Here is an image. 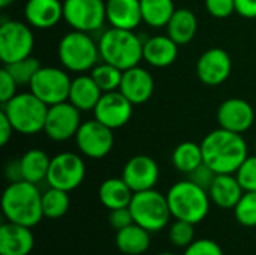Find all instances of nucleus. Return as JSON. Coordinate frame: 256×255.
I'll use <instances>...</instances> for the list:
<instances>
[{"label": "nucleus", "instance_id": "1", "mask_svg": "<svg viewBox=\"0 0 256 255\" xmlns=\"http://www.w3.org/2000/svg\"><path fill=\"white\" fill-rule=\"evenodd\" d=\"M204 162L218 174H236L249 156L242 134L219 128L208 132L201 141Z\"/></svg>", "mask_w": 256, "mask_h": 255}, {"label": "nucleus", "instance_id": "2", "mask_svg": "<svg viewBox=\"0 0 256 255\" xmlns=\"http://www.w3.org/2000/svg\"><path fill=\"white\" fill-rule=\"evenodd\" d=\"M2 210L9 222L33 228L44 218L42 194L38 185L21 180L6 186L2 195Z\"/></svg>", "mask_w": 256, "mask_h": 255}, {"label": "nucleus", "instance_id": "3", "mask_svg": "<svg viewBox=\"0 0 256 255\" xmlns=\"http://www.w3.org/2000/svg\"><path fill=\"white\" fill-rule=\"evenodd\" d=\"M100 59L122 71L138 66L142 57L144 41L134 30L110 27L98 41Z\"/></svg>", "mask_w": 256, "mask_h": 255}, {"label": "nucleus", "instance_id": "4", "mask_svg": "<svg viewBox=\"0 0 256 255\" xmlns=\"http://www.w3.org/2000/svg\"><path fill=\"white\" fill-rule=\"evenodd\" d=\"M166 198L172 218L188 221L194 225L208 215L212 203L208 192L189 179L174 183L170 188Z\"/></svg>", "mask_w": 256, "mask_h": 255}, {"label": "nucleus", "instance_id": "5", "mask_svg": "<svg viewBox=\"0 0 256 255\" xmlns=\"http://www.w3.org/2000/svg\"><path fill=\"white\" fill-rule=\"evenodd\" d=\"M2 105V111L8 116L15 132L33 135L44 131L50 107L30 90L16 93L10 101Z\"/></svg>", "mask_w": 256, "mask_h": 255}, {"label": "nucleus", "instance_id": "6", "mask_svg": "<svg viewBox=\"0 0 256 255\" xmlns=\"http://www.w3.org/2000/svg\"><path fill=\"white\" fill-rule=\"evenodd\" d=\"M57 54L63 68L76 74L92 71L100 57L99 45L94 39L80 30H70L60 39Z\"/></svg>", "mask_w": 256, "mask_h": 255}, {"label": "nucleus", "instance_id": "7", "mask_svg": "<svg viewBox=\"0 0 256 255\" xmlns=\"http://www.w3.org/2000/svg\"><path fill=\"white\" fill-rule=\"evenodd\" d=\"M129 209L132 212L134 222L150 233L164 230L172 216L166 195L160 194L154 188L134 192Z\"/></svg>", "mask_w": 256, "mask_h": 255}, {"label": "nucleus", "instance_id": "8", "mask_svg": "<svg viewBox=\"0 0 256 255\" xmlns=\"http://www.w3.org/2000/svg\"><path fill=\"white\" fill-rule=\"evenodd\" d=\"M27 23L18 20L3 21L0 26V60L10 65L32 56L34 47L33 32Z\"/></svg>", "mask_w": 256, "mask_h": 255}, {"label": "nucleus", "instance_id": "9", "mask_svg": "<svg viewBox=\"0 0 256 255\" xmlns=\"http://www.w3.org/2000/svg\"><path fill=\"white\" fill-rule=\"evenodd\" d=\"M72 80L64 69L56 66H42L33 77L28 89L48 107L69 99Z\"/></svg>", "mask_w": 256, "mask_h": 255}, {"label": "nucleus", "instance_id": "10", "mask_svg": "<svg viewBox=\"0 0 256 255\" xmlns=\"http://www.w3.org/2000/svg\"><path fill=\"white\" fill-rule=\"evenodd\" d=\"M63 20L86 33L102 29L106 21V2L104 0H63Z\"/></svg>", "mask_w": 256, "mask_h": 255}, {"label": "nucleus", "instance_id": "11", "mask_svg": "<svg viewBox=\"0 0 256 255\" xmlns=\"http://www.w3.org/2000/svg\"><path fill=\"white\" fill-rule=\"evenodd\" d=\"M86 177V164L82 158L72 152H62L51 158L46 182L50 186L74 191L76 189Z\"/></svg>", "mask_w": 256, "mask_h": 255}, {"label": "nucleus", "instance_id": "12", "mask_svg": "<svg viewBox=\"0 0 256 255\" xmlns=\"http://www.w3.org/2000/svg\"><path fill=\"white\" fill-rule=\"evenodd\" d=\"M75 141L84 156L92 159H102L112 150L114 134L111 128L93 119L81 123L75 135Z\"/></svg>", "mask_w": 256, "mask_h": 255}, {"label": "nucleus", "instance_id": "13", "mask_svg": "<svg viewBox=\"0 0 256 255\" xmlns=\"http://www.w3.org/2000/svg\"><path fill=\"white\" fill-rule=\"evenodd\" d=\"M81 126V111L69 101L48 108L44 132L52 141H68L76 135Z\"/></svg>", "mask_w": 256, "mask_h": 255}, {"label": "nucleus", "instance_id": "14", "mask_svg": "<svg viewBox=\"0 0 256 255\" xmlns=\"http://www.w3.org/2000/svg\"><path fill=\"white\" fill-rule=\"evenodd\" d=\"M93 113L96 120L114 131L124 126L130 120L134 104L120 90L106 92L100 96Z\"/></svg>", "mask_w": 256, "mask_h": 255}, {"label": "nucleus", "instance_id": "15", "mask_svg": "<svg viewBox=\"0 0 256 255\" xmlns=\"http://www.w3.org/2000/svg\"><path fill=\"white\" fill-rule=\"evenodd\" d=\"M232 71V62L230 54L224 48H208L196 62V75L206 86L224 84Z\"/></svg>", "mask_w": 256, "mask_h": 255}, {"label": "nucleus", "instance_id": "16", "mask_svg": "<svg viewBox=\"0 0 256 255\" xmlns=\"http://www.w3.org/2000/svg\"><path fill=\"white\" fill-rule=\"evenodd\" d=\"M122 177L134 192L153 189L159 180V165L152 156L135 155L126 162Z\"/></svg>", "mask_w": 256, "mask_h": 255}, {"label": "nucleus", "instance_id": "17", "mask_svg": "<svg viewBox=\"0 0 256 255\" xmlns=\"http://www.w3.org/2000/svg\"><path fill=\"white\" fill-rule=\"evenodd\" d=\"M219 128L243 134L249 131L255 122L254 107L242 98H230L218 108Z\"/></svg>", "mask_w": 256, "mask_h": 255}, {"label": "nucleus", "instance_id": "18", "mask_svg": "<svg viewBox=\"0 0 256 255\" xmlns=\"http://www.w3.org/2000/svg\"><path fill=\"white\" fill-rule=\"evenodd\" d=\"M118 90L134 105H140V104L147 102L152 98L154 92V78L147 69L138 65V66L123 71Z\"/></svg>", "mask_w": 256, "mask_h": 255}, {"label": "nucleus", "instance_id": "19", "mask_svg": "<svg viewBox=\"0 0 256 255\" xmlns=\"http://www.w3.org/2000/svg\"><path fill=\"white\" fill-rule=\"evenodd\" d=\"M26 23L33 29L45 30L63 20V2L60 0H27L24 6Z\"/></svg>", "mask_w": 256, "mask_h": 255}, {"label": "nucleus", "instance_id": "20", "mask_svg": "<svg viewBox=\"0 0 256 255\" xmlns=\"http://www.w3.org/2000/svg\"><path fill=\"white\" fill-rule=\"evenodd\" d=\"M34 246L30 227L9 222L0 227V255H28Z\"/></svg>", "mask_w": 256, "mask_h": 255}, {"label": "nucleus", "instance_id": "21", "mask_svg": "<svg viewBox=\"0 0 256 255\" xmlns=\"http://www.w3.org/2000/svg\"><path fill=\"white\" fill-rule=\"evenodd\" d=\"M106 21L116 29L135 30L142 23L140 0H106Z\"/></svg>", "mask_w": 256, "mask_h": 255}, {"label": "nucleus", "instance_id": "22", "mask_svg": "<svg viewBox=\"0 0 256 255\" xmlns=\"http://www.w3.org/2000/svg\"><path fill=\"white\" fill-rule=\"evenodd\" d=\"M178 44H176L168 35L152 36L144 41L142 57L144 60L154 68L171 66L178 56Z\"/></svg>", "mask_w": 256, "mask_h": 255}, {"label": "nucleus", "instance_id": "23", "mask_svg": "<svg viewBox=\"0 0 256 255\" xmlns=\"http://www.w3.org/2000/svg\"><path fill=\"white\" fill-rule=\"evenodd\" d=\"M243 194L244 189L236 174H218L208 189L210 200L220 209H234Z\"/></svg>", "mask_w": 256, "mask_h": 255}, {"label": "nucleus", "instance_id": "24", "mask_svg": "<svg viewBox=\"0 0 256 255\" xmlns=\"http://www.w3.org/2000/svg\"><path fill=\"white\" fill-rule=\"evenodd\" d=\"M104 92L99 89L92 75H78L72 80L69 90V102L80 111H93Z\"/></svg>", "mask_w": 256, "mask_h": 255}, {"label": "nucleus", "instance_id": "25", "mask_svg": "<svg viewBox=\"0 0 256 255\" xmlns=\"http://www.w3.org/2000/svg\"><path fill=\"white\" fill-rule=\"evenodd\" d=\"M168 36L178 45H186L194 41L198 30V20L188 8L176 9L166 24Z\"/></svg>", "mask_w": 256, "mask_h": 255}, {"label": "nucleus", "instance_id": "26", "mask_svg": "<svg viewBox=\"0 0 256 255\" xmlns=\"http://www.w3.org/2000/svg\"><path fill=\"white\" fill-rule=\"evenodd\" d=\"M134 197V191L123 180V177H111L100 183L99 200L108 210L129 207Z\"/></svg>", "mask_w": 256, "mask_h": 255}, {"label": "nucleus", "instance_id": "27", "mask_svg": "<svg viewBox=\"0 0 256 255\" xmlns=\"http://www.w3.org/2000/svg\"><path fill=\"white\" fill-rule=\"evenodd\" d=\"M150 231L138 224L118 230L116 234V246L120 252L126 255H141L150 248Z\"/></svg>", "mask_w": 256, "mask_h": 255}, {"label": "nucleus", "instance_id": "28", "mask_svg": "<svg viewBox=\"0 0 256 255\" xmlns=\"http://www.w3.org/2000/svg\"><path fill=\"white\" fill-rule=\"evenodd\" d=\"M20 162H21L22 177L26 182L38 185L42 180H46L51 158L44 150L30 149L20 158Z\"/></svg>", "mask_w": 256, "mask_h": 255}, {"label": "nucleus", "instance_id": "29", "mask_svg": "<svg viewBox=\"0 0 256 255\" xmlns=\"http://www.w3.org/2000/svg\"><path fill=\"white\" fill-rule=\"evenodd\" d=\"M171 159L176 170L189 174L204 162L201 144L195 141H183L174 149Z\"/></svg>", "mask_w": 256, "mask_h": 255}, {"label": "nucleus", "instance_id": "30", "mask_svg": "<svg viewBox=\"0 0 256 255\" xmlns=\"http://www.w3.org/2000/svg\"><path fill=\"white\" fill-rule=\"evenodd\" d=\"M142 23L150 27H166L176 8L172 0H140Z\"/></svg>", "mask_w": 256, "mask_h": 255}, {"label": "nucleus", "instance_id": "31", "mask_svg": "<svg viewBox=\"0 0 256 255\" xmlns=\"http://www.w3.org/2000/svg\"><path fill=\"white\" fill-rule=\"evenodd\" d=\"M69 206H70V200H69V192L68 191L50 186L42 194L44 218L58 219V218H62V216H64L68 213Z\"/></svg>", "mask_w": 256, "mask_h": 255}, {"label": "nucleus", "instance_id": "32", "mask_svg": "<svg viewBox=\"0 0 256 255\" xmlns=\"http://www.w3.org/2000/svg\"><path fill=\"white\" fill-rule=\"evenodd\" d=\"M92 78L96 81V84L99 86V89L106 93V92H114L120 89V83H122V77H123V71L118 69L117 66L102 62L98 63L92 71H90Z\"/></svg>", "mask_w": 256, "mask_h": 255}, {"label": "nucleus", "instance_id": "33", "mask_svg": "<svg viewBox=\"0 0 256 255\" xmlns=\"http://www.w3.org/2000/svg\"><path fill=\"white\" fill-rule=\"evenodd\" d=\"M9 74L14 77V80L16 81L18 86H24V84H30L33 77L36 75V72L42 68L40 66V62L32 56L26 57V59H21L18 62H14L10 65H3Z\"/></svg>", "mask_w": 256, "mask_h": 255}, {"label": "nucleus", "instance_id": "34", "mask_svg": "<svg viewBox=\"0 0 256 255\" xmlns=\"http://www.w3.org/2000/svg\"><path fill=\"white\" fill-rule=\"evenodd\" d=\"M232 210L238 224L243 227H256V191H244Z\"/></svg>", "mask_w": 256, "mask_h": 255}, {"label": "nucleus", "instance_id": "35", "mask_svg": "<svg viewBox=\"0 0 256 255\" xmlns=\"http://www.w3.org/2000/svg\"><path fill=\"white\" fill-rule=\"evenodd\" d=\"M170 242L177 248H188L195 240V228L194 224L188 221L176 219L174 224H171L168 231Z\"/></svg>", "mask_w": 256, "mask_h": 255}, {"label": "nucleus", "instance_id": "36", "mask_svg": "<svg viewBox=\"0 0 256 255\" xmlns=\"http://www.w3.org/2000/svg\"><path fill=\"white\" fill-rule=\"evenodd\" d=\"M236 176L244 191H256V155L246 158Z\"/></svg>", "mask_w": 256, "mask_h": 255}, {"label": "nucleus", "instance_id": "37", "mask_svg": "<svg viewBox=\"0 0 256 255\" xmlns=\"http://www.w3.org/2000/svg\"><path fill=\"white\" fill-rule=\"evenodd\" d=\"M183 255H224V251L219 243L212 239H200L194 240L188 248H184Z\"/></svg>", "mask_w": 256, "mask_h": 255}, {"label": "nucleus", "instance_id": "38", "mask_svg": "<svg viewBox=\"0 0 256 255\" xmlns=\"http://www.w3.org/2000/svg\"><path fill=\"white\" fill-rule=\"evenodd\" d=\"M188 176H189L188 179H189L190 182H194L195 185L201 186L202 189H206V191L208 192V189H210V186L213 185V182H214L218 173H216L214 170H212L206 162H202L198 168H195V170H194L192 173H189Z\"/></svg>", "mask_w": 256, "mask_h": 255}, {"label": "nucleus", "instance_id": "39", "mask_svg": "<svg viewBox=\"0 0 256 255\" xmlns=\"http://www.w3.org/2000/svg\"><path fill=\"white\" fill-rule=\"evenodd\" d=\"M206 9L214 18H228L236 12V0H206Z\"/></svg>", "mask_w": 256, "mask_h": 255}, {"label": "nucleus", "instance_id": "40", "mask_svg": "<svg viewBox=\"0 0 256 255\" xmlns=\"http://www.w3.org/2000/svg\"><path fill=\"white\" fill-rule=\"evenodd\" d=\"M16 87H18L16 81L9 74V71L3 66L0 69V102L6 104L8 101H10L16 95Z\"/></svg>", "mask_w": 256, "mask_h": 255}, {"label": "nucleus", "instance_id": "41", "mask_svg": "<svg viewBox=\"0 0 256 255\" xmlns=\"http://www.w3.org/2000/svg\"><path fill=\"white\" fill-rule=\"evenodd\" d=\"M108 221H110L111 227L116 231H118V230H123V228L129 227L130 224H134V216H132V212L129 207H120V209L110 210Z\"/></svg>", "mask_w": 256, "mask_h": 255}, {"label": "nucleus", "instance_id": "42", "mask_svg": "<svg viewBox=\"0 0 256 255\" xmlns=\"http://www.w3.org/2000/svg\"><path fill=\"white\" fill-rule=\"evenodd\" d=\"M4 177L8 179V182H9V183H14V182H21V180H24L20 159L9 161V162L6 164V167H4Z\"/></svg>", "mask_w": 256, "mask_h": 255}, {"label": "nucleus", "instance_id": "43", "mask_svg": "<svg viewBox=\"0 0 256 255\" xmlns=\"http://www.w3.org/2000/svg\"><path fill=\"white\" fill-rule=\"evenodd\" d=\"M236 12L244 18H256V0H236Z\"/></svg>", "mask_w": 256, "mask_h": 255}, {"label": "nucleus", "instance_id": "44", "mask_svg": "<svg viewBox=\"0 0 256 255\" xmlns=\"http://www.w3.org/2000/svg\"><path fill=\"white\" fill-rule=\"evenodd\" d=\"M12 132H15L12 123L9 122L8 116L3 111H0V146L8 144V141L12 137Z\"/></svg>", "mask_w": 256, "mask_h": 255}, {"label": "nucleus", "instance_id": "45", "mask_svg": "<svg viewBox=\"0 0 256 255\" xmlns=\"http://www.w3.org/2000/svg\"><path fill=\"white\" fill-rule=\"evenodd\" d=\"M15 0H0V8L2 9H6L8 6H10Z\"/></svg>", "mask_w": 256, "mask_h": 255}, {"label": "nucleus", "instance_id": "46", "mask_svg": "<svg viewBox=\"0 0 256 255\" xmlns=\"http://www.w3.org/2000/svg\"><path fill=\"white\" fill-rule=\"evenodd\" d=\"M159 255H177V254H174V252H160Z\"/></svg>", "mask_w": 256, "mask_h": 255}]
</instances>
